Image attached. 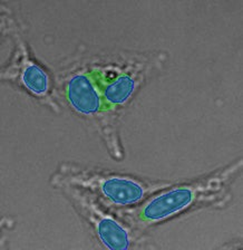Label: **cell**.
Listing matches in <instances>:
<instances>
[{"instance_id":"2","label":"cell","mask_w":243,"mask_h":250,"mask_svg":"<svg viewBox=\"0 0 243 250\" xmlns=\"http://www.w3.org/2000/svg\"><path fill=\"white\" fill-rule=\"evenodd\" d=\"M69 179L74 183L99 191L107 200L117 206H129L139 202L156 189V186L121 175H105L92 172L72 170Z\"/></svg>"},{"instance_id":"5","label":"cell","mask_w":243,"mask_h":250,"mask_svg":"<svg viewBox=\"0 0 243 250\" xmlns=\"http://www.w3.org/2000/svg\"><path fill=\"white\" fill-rule=\"evenodd\" d=\"M21 61V82L31 93L39 97H46L49 92V78L47 74L22 50Z\"/></svg>"},{"instance_id":"4","label":"cell","mask_w":243,"mask_h":250,"mask_svg":"<svg viewBox=\"0 0 243 250\" xmlns=\"http://www.w3.org/2000/svg\"><path fill=\"white\" fill-rule=\"evenodd\" d=\"M67 99L77 112L84 115H94L101 109V99L91 78L78 74L70 78L67 84Z\"/></svg>"},{"instance_id":"1","label":"cell","mask_w":243,"mask_h":250,"mask_svg":"<svg viewBox=\"0 0 243 250\" xmlns=\"http://www.w3.org/2000/svg\"><path fill=\"white\" fill-rule=\"evenodd\" d=\"M241 166V162L239 163ZM238 164L222 173L187 186L176 187L153 197L137 212V222L143 226L158 224L190 208L195 203L210 199L209 195L221 189L226 180L239 167Z\"/></svg>"},{"instance_id":"3","label":"cell","mask_w":243,"mask_h":250,"mask_svg":"<svg viewBox=\"0 0 243 250\" xmlns=\"http://www.w3.org/2000/svg\"><path fill=\"white\" fill-rule=\"evenodd\" d=\"M67 192L80 205L84 216L95 226L97 236L105 247L112 250H125L131 246L132 237L124 226H122L115 219L103 213V211L97 208L91 199H88L87 195L81 193L80 190L68 188Z\"/></svg>"},{"instance_id":"6","label":"cell","mask_w":243,"mask_h":250,"mask_svg":"<svg viewBox=\"0 0 243 250\" xmlns=\"http://www.w3.org/2000/svg\"><path fill=\"white\" fill-rule=\"evenodd\" d=\"M136 87L134 76L122 75L109 84L105 89V97L108 103L113 105L123 104L126 102Z\"/></svg>"}]
</instances>
